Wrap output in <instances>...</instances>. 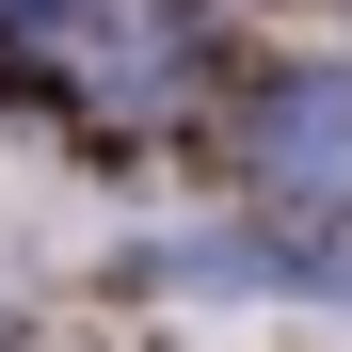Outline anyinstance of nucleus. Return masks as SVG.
<instances>
[{
    "instance_id": "f257e3e1",
    "label": "nucleus",
    "mask_w": 352,
    "mask_h": 352,
    "mask_svg": "<svg viewBox=\"0 0 352 352\" xmlns=\"http://www.w3.org/2000/svg\"><path fill=\"white\" fill-rule=\"evenodd\" d=\"M256 176L305 192V208H352V80L336 65H288L256 96Z\"/></svg>"
}]
</instances>
